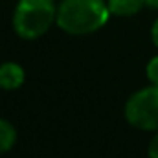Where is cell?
<instances>
[{
    "label": "cell",
    "mask_w": 158,
    "mask_h": 158,
    "mask_svg": "<svg viewBox=\"0 0 158 158\" xmlns=\"http://www.w3.org/2000/svg\"><path fill=\"white\" fill-rule=\"evenodd\" d=\"M110 9L105 0H63L57 9V26L70 35H88L101 30Z\"/></svg>",
    "instance_id": "obj_1"
},
{
    "label": "cell",
    "mask_w": 158,
    "mask_h": 158,
    "mask_svg": "<svg viewBox=\"0 0 158 158\" xmlns=\"http://www.w3.org/2000/svg\"><path fill=\"white\" fill-rule=\"evenodd\" d=\"M55 17L53 0H19L13 13V30L20 39H39L50 30Z\"/></svg>",
    "instance_id": "obj_2"
},
{
    "label": "cell",
    "mask_w": 158,
    "mask_h": 158,
    "mask_svg": "<svg viewBox=\"0 0 158 158\" xmlns=\"http://www.w3.org/2000/svg\"><path fill=\"white\" fill-rule=\"evenodd\" d=\"M125 119L142 131H158V85L134 92L125 103Z\"/></svg>",
    "instance_id": "obj_3"
},
{
    "label": "cell",
    "mask_w": 158,
    "mask_h": 158,
    "mask_svg": "<svg viewBox=\"0 0 158 158\" xmlns=\"http://www.w3.org/2000/svg\"><path fill=\"white\" fill-rule=\"evenodd\" d=\"M24 83V70L17 63H4L0 64V88L15 90Z\"/></svg>",
    "instance_id": "obj_4"
},
{
    "label": "cell",
    "mask_w": 158,
    "mask_h": 158,
    "mask_svg": "<svg viewBox=\"0 0 158 158\" xmlns=\"http://www.w3.org/2000/svg\"><path fill=\"white\" fill-rule=\"evenodd\" d=\"M107 4H109L110 15L131 17V15H136L145 6V0H109Z\"/></svg>",
    "instance_id": "obj_5"
},
{
    "label": "cell",
    "mask_w": 158,
    "mask_h": 158,
    "mask_svg": "<svg viewBox=\"0 0 158 158\" xmlns=\"http://www.w3.org/2000/svg\"><path fill=\"white\" fill-rule=\"evenodd\" d=\"M15 140H17V131L15 127L7 121V119L0 118V155L9 151L13 145H15Z\"/></svg>",
    "instance_id": "obj_6"
},
{
    "label": "cell",
    "mask_w": 158,
    "mask_h": 158,
    "mask_svg": "<svg viewBox=\"0 0 158 158\" xmlns=\"http://www.w3.org/2000/svg\"><path fill=\"white\" fill-rule=\"evenodd\" d=\"M145 74H147V79L151 81V85H158V55L147 63Z\"/></svg>",
    "instance_id": "obj_7"
},
{
    "label": "cell",
    "mask_w": 158,
    "mask_h": 158,
    "mask_svg": "<svg viewBox=\"0 0 158 158\" xmlns=\"http://www.w3.org/2000/svg\"><path fill=\"white\" fill-rule=\"evenodd\" d=\"M147 155H149V158H158V134L151 140L149 149H147Z\"/></svg>",
    "instance_id": "obj_8"
},
{
    "label": "cell",
    "mask_w": 158,
    "mask_h": 158,
    "mask_svg": "<svg viewBox=\"0 0 158 158\" xmlns=\"http://www.w3.org/2000/svg\"><path fill=\"white\" fill-rule=\"evenodd\" d=\"M151 39H153V44L158 48V20L153 24V28H151Z\"/></svg>",
    "instance_id": "obj_9"
},
{
    "label": "cell",
    "mask_w": 158,
    "mask_h": 158,
    "mask_svg": "<svg viewBox=\"0 0 158 158\" xmlns=\"http://www.w3.org/2000/svg\"><path fill=\"white\" fill-rule=\"evenodd\" d=\"M145 6H149V7H155V9H158V0H145Z\"/></svg>",
    "instance_id": "obj_10"
}]
</instances>
